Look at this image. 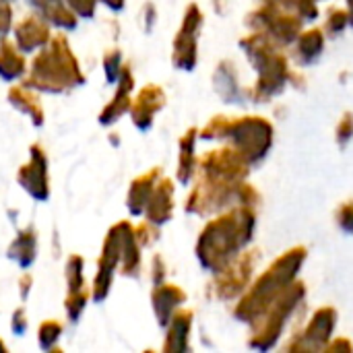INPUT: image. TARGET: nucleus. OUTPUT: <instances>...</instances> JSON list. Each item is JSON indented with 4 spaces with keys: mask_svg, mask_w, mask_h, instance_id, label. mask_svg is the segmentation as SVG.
<instances>
[{
    "mask_svg": "<svg viewBox=\"0 0 353 353\" xmlns=\"http://www.w3.org/2000/svg\"><path fill=\"white\" fill-rule=\"evenodd\" d=\"M256 230V209L238 205L211 219L199 234L194 252L199 265L217 273L232 263L252 242Z\"/></svg>",
    "mask_w": 353,
    "mask_h": 353,
    "instance_id": "nucleus-1",
    "label": "nucleus"
},
{
    "mask_svg": "<svg viewBox=\"0 0 353 353\" xmlns=\"http://www.w3.org/2000/svg\"><path fill=\"white\" fill-rule=\"evenodd\" d=\"M306 259L308 250L304 246H294L285 250L281 256H277L273 265L267 271H263L238 298V304L234 308L236 321L252 327L267 312V308L275 300H279L294 281H298L300 269L304 267Z\"/></svg>",
    "mask_w": 353,
    "mask_h": 353,
    "instance_id": "nucleus-2",
    "label": "nucleus"
},
{
    "mask_svg": "<svg viewBox=\"0 0 353 353\" xmlns=\"http://www.w3.org/2000/svg\"><path fill=\"white\" fill-rule=\"evenodd\" d=\"M87 81L79 58L74 56L64 33L52 35L46 48L35 52L27 74L23 77V85L37 91L60 95L83 87Z\"/></svg>",
    "mask_w": 353,
    "mask_h": 353,
    "instance_id": "nucleus-3",
    "label": "nucleus"
},
{
    "mask_svg": "<svg viewBox=\"0 0 353 353\" xmlns=\"http://www.w3.org/2000/svg\"><path fill=\"white\" fill-rule=\"evenodd\" d=\"M240 48L244 50L248 62L259 72L256 83L252 91H248V97L254 103H265L283 93V89L296 81L294 70L290 68L288 56L281 52V46L271 41L267 35L252 31L250 35L240 39Z\"/></svg>",
    "mask_w": 353,
    "mask_h": 353,
    "instance_id": "nucleus-4",
    "label": "nucleus"
},
{
    "mask_svg": "<svg viewBox=\"0 0 353 353\" xmlns=\"http://www.w3.org/2000/svg\"><path fill=\"white\" fill-rule=\"evenodd\" d=\"M246 205L256 209L261 205V194L254 186L244 182H221L201 176L190 194L186 196L184 211L190 215H213L219 211H228L232 207Z\"/></svg>",
    "mask_w": 353,
    "mask_h": 353,
    "instance_id": "nucleus-5",
    "label": "nucleus"
},
{
    "mask_svg": "<svg viewBox=\"0 0 353 353\" xmlns=\"http://www.w3.org/2000/svg\"><path fill=\"white\" fill-rule=\"evenodd\" d=\"M304 300H306V283L294 281L290 285V290L279 300H275L267 308V312L252 325L248 347H252L256 352L273 350L277 345V341L283 337L288 323L298 312V308L304 304Z\"/></svg>",
    "mask_w": 353,
    "mask_h": 353,
    "instance_id": "nucleus-6",
    "label": "nucleus"
},
{
    "mask_svg": "<svg viewBox=\"0 0 353 353\" xmlns=\"http://www.w3.org/2000/svg\"><path fill=\"white\" fill-rule=\"evenodd\" d=\"M273 124L261 116L228 118L223 139L232 143L252 165L261 163L273 147Z\"/></svg>",
    "mask_w": 353,
    "mask_h": 353,
    "instance_id": "nucleus-7",
    "label": "nucleus"
},
{
    "mask_svg": "<svg viewBox=\"0 0 353 353\" xmlns=\"http://www.w3.org/2000/svg\"><path fill=\"white\" fill-rule=\"evenodd\" d=\"M246 25L252 31H259V33L267 35L271 41H275L277 46L283 48V46L296 43L298 35L302 33L304 19H300L296 12H290L285 8H281L279 4L263 2L259 8L248 12Z\"/></svg>",
    "mask_w": 353,
    "mask_h": 353,
    "instance_id": "nucleus-8",
    "label": "nucleus"
},
{
    "mask_svg": "<svg viewBox=\"0 0 353 353\" xmlns=\"http://www.w3.org/2000/svg\"><path fill=\"white\" fill-rule=\"evenodd\" d=\"M256 265H259V252L256 250L240 252L221 271L213 273V281L209 285V296L215 300H223V302L240 298L248 290V285L252 283Z\"/></svg>",
    "mask_w": 353,
    "mask_h": 353,
    "instance_id": "nucleus-9",
    "label": "nucleus"
},
{
    "mask_svg": "<svg viewBox=\"0 0 353 353\" xmlns=\"http://www.w3.org/2000/svg\"><path fill=\"white\" fill-rule=\"evenodd\" d=\"M128 221H118L112 225L103 238L101 254L97 259V273L91 285V300L101 304L108 300L116 271H120V261H122V242H124V230Z\"/></svg>",
    "mask_w": 353,
    "mask_h": 353,
    "instance_id": "nucleus-10",
    "label": "nucleus"
},
{
    "mask_svg": "<svg viewBox=\"0 0 353 353\" xmlns=\"http://www.w3.org/2000/svg\"><path fill=\"white\" fill-rule=\"evenodd\" d=\"M203 27V12L199 4H188L182 17V25L174 37L172 48V64L178 70H194L199 62V33Z\"/></svg>",
    "mask_w": 353,
    "mask_h": 353,
    "instance_id": "nucleus-11",
    "label": "nucleus"
},
{
    "mask_svg": "<svg viewBox=\"0 0 353 353\" xmlns=\"http://www.w3.org/2000/svg\"><path fill=\"white\" fill-rule=\"evenodd\" d=\"M250 168L252 163L232 145L209 151L199 159L201 176L221 182H244L250 174Z\"/></svg>",
    "mask_w": 353,
    "mask_h": 353,
    "instance_id": "nucleus-12",
    "label": "nucleus"
},
{
    "mask_svg": "<svg viewBox=\"0 0 353 353\" xmlns=\"http://www.w3.org/2000/svg\"><path fill=\"white\" fill-rule=\"evenodd\" d=\"M335 327H337V310L331 306L319 308L310 316L308 325L296 337H292V341L285 345V350L288 352H321V350H327V345L333 339Z\"/></svg>",
    "mask_w": 353,
    "mask_h": 353,
    "instance_id": "nucleus-13",
    "label": "nucleus"
},
{
    "mask_svg": "<svg viewBox=\"0 0 353 353\" xmlns=\"http://www.w3.org/2000/svg\"><path fill=\"white\" fill-rule=\"evenodd\" d=\"M17 184L37 203H46L50 199L52 190H50L48 153L39 143H33L29 147V161L19 168Z\"/></svg>",
    "mask_w": 353,
    "mask_h": 353,
    "instance_id": "nucleus-14",
    "label": "nucleus"
},
{
    "mask_svg": "<svg viewBox=\"0 0 353 353\" xmlns=\"http://www.w3.org/2000/svg\"><path fill=\"white\" fill-rule=\"evenodd\" d=\"M165 108V91L155 85V83H149L145 85L137 97L132 99V105H130V120L134 124V128L139 130H149L153 126V120L155 116Z\"/></svg>",
    "mask_w": 353,
    "mask_h": 353,
    "instance_id": "nucleus-15",
    "label": "nucleus"
},
{
    "mask_svg": "<svg viewBox=\"0 0 353 353\" xmlns=\"http://www.w3.org/2000/svg\"><path fill=\"white\" fill-rule=\"evenodd\" d=\"M132 91H134V74H132L130 64H124L122 74L116 81L114 97L103 105V110L97 116V122L101 126H114L124 114H128L132 105Z\"/></svg>",
    "mask_w": 353,
    "mask_h": 353,
    "instance_id": "nucleus-16",
    "label": "nucleus"
},
{
    "mask_svg": "<svg viewBox=\"0 0 353 353\" xmlns=\"http://www.w3.org/2000/svg\"><path fill=\"white\" fill-rule=\"evenodd\" d=\"M12 33H14V43H17V48L23 54H35V52H39L41 48L48 46V41L54 35L52 29H50V25L41 17H37L35 12L33 14H25L12 27Z\"/></svg>",
    "mask_w": 353,
    "mask_h": 353,
    "instance_id": "nucleus-17",
    "label": "nucleus"
},
{
    "mask_svg": "<svg viewBox=\"0 0 353 353\" xmlns=\"http://www.w3.org/2000/svg\"><path fill=\"white\" fill-rule=\"evenodd\" d=\"M184 302H186V292L180 285L168 283V281H161V283L153 285L151 306H153V314L157 319V325L165 329L168 323L172 321L174 312L180 310Z\"/></svg>",
    "mask_w": 353,
    "mask_h": 353,
    "instance_id": "nucleus-18",
    "label": "nucleus"
},
{
    "mask_svg": "<svg viewBox=\"0 0 353 353\" xmlns=\"http://www.w3.org/2000/svg\"><path fill=\"white\" fill-rule=\"evenodd\" d=\"M174 192H176L174 182L170 178L161 176L153 188V194H151L147 207H145V213H143L145 219L159 228L165 225L174 215Z\"/></svg>",
    "mask_w": 353,
    "mask_h": 353,
    "instance_id": "nucleus-19",
    "label": "nucleus"
},
{
    "mask_svg": "<svg viewBox=\"0 0 353 353\" xmlns=\"http://www.w3.org/2000/svg\"><path fill=\"white\" fill-rule=\"evenodd\" d=\"M37 17H41L50 27L72 31L79 25V17L68 8L64 0H27Z\"/></svg>",
    "mask_w": 353,
    "mask_h": 353,
    "instance_id": "nucleus-20",
    "label": "nucleus"
},
{
    "mask_svg": "<svg viewBox=\"0 0 353 353\" xmlns=\"http://www.w3.org/2000/svg\"><path fill=\"white\" fill-rule=\"evenodd\" d=\"M213 87H215V93L225 103L242 105L246 101L244 89L240 87V81H238L236 64L232 60H221L217 64V68L213 72Z\"/></svg>",
    "mask_w": 353,
    "mask_h": 353,
    "instance_id": "nucleus-21",
    "label": "nucleus"
},
{
    "mask_svg": "<svg viewBox=\"0 0 353 353\" xmlns=\"http://www.w3.org/2000/svg\"><path fill=\"white\" fill-rule=\"evenodd\" d=\"M159 178H161V168H151L149 172L141 174L139 178H134L130 182L128 194H126V209L132 217H139L145 213V207H147Z\"/></svg>",
    "mask_w": 353,
    "mask_h": 353,
    "instance_id": "nucleus-22",
    "label": "nucleus"
},
{
    "mask_svg": "<svg viewBox=\"0 0 353 353\" xmlns=\"http://www.w3.org/2000/svg\"><path fill=\"white\" fill-rule=\"evenodd\" d=\"M6 99H8V103L14 110H19L21 114H25L31 120L33 126H37V128L43 126L46 112H43V105H41V99H39L37 91L25 87L23 83L21 85H12L8 89V93H6Z\"/></svg>",
    "mask_w": 353,
    "mask_h": 353,
    "instance_id": "nucleus-23",
    "label": "nucleus"
},
{
    "mask_svg": "<svg viewBox=\"0 0 353 353\" xmlns=\"http://www.w3.org/2000/svg\"><path fill=\"white\" fill-rule=\"evenodd\" d=\"M192 310H176L172 321L168 323V333L163 341V352L165 353H184L188 352V341H190V331H192Z\"/></svg>",
    "mask_w": 353,
    "mask_h": 353,
    "instance_id": "nucleus-24",
    "label": "nucleus"
},
{
    "mask_svg": "<svg viewBox=\"0 0 353 353\" xmlns=\"http://www.w3.org/2000/svg\"><path fill=\"white\" fill-rule=\"evenodd\" d=\"M6 256L10 261H14L21 269L33 267V263L37 259V232L33 225H27L17 232V236L12 238V242L6 248Z\"/></svg>",
    "mask_w": 353,
    "mask_h": 353,
    "instance_id": "nucleus-25",
    "label": "nucleus"
},
{
    "mask_svg": "<svg viewBox=\"0 0 353 353\" xmlns=\"http://www.w3.org/2000/svg\"><path fill=\"white\" fill-rule=\"evenodd\" d=\"M196 141H199V130L192 126L188 128L182 137H180V145H178V170H176V178L180 184H188L194 180L196 172H199V159L194 155L196 149Z\"/></svg>",
    "mask_w": 353,
    "mask_h": 353,
    "instance_id": "nucleus-26",
    "label": "nucleus"
},
{
    "mask_svg": "<svg viewBox=\"0 0 353 353\" xmlns=\"http://www.w3.org/2000/svg\"><path fill=\"white\" fill-rule=\"evenodd\" d=\"M27 58L25 54L17 48L14 41L2 37L0 39V79L6 83H14V81H23V77L27 74Z\"/></svg>",
    "mask_w": 353,
    "mask_h": 353,
    "instance_id": "nucleus-27",
    "label": "nucleus"
},
{
    "mask_svg": "<svg viewBox=\"0 0 353 353\" xmlns=\"http://www.w3.org/2000/svg\"><path fill=\"white\" fill-rule=\"evenodd\" d=\"M141 244L137 242L134 236V225L128 221L124 230V242H122V261H120V273L124 277L137 279L143 269V259H141Z\"/></svg>",
    "mask_w": 353,
    "mask_h": 353,
    "instance_id": "nucleus-28",
    "label": "nucleus"
},
{
    "mask_svg": "<svg viewBox=\"0 0 353 353\" xmlns=\"http://www.w3.org/2000/svg\"><path fill=\"white\" fill-rule=\"evenodd\" d=\"M323 50H325V31L319 27L302 31L296 39V60L300 64L316 62L321 58Z\"/></svg>",
    "mask_w": 353,
    "mask_h": 353,
    "instance_id": "nucleus-29",
    "label": "nucleus"
},
{
    "mask_svg": "<svg viewBox=\"0 0 353 353\" xmlns=\"http://www.w3.org/2000/svg\"><path fill=\"white\" fill-rule=\"evenodd\" d=\"M64 333V325L58 319H48L37 329V343L41 352H60L58 341Z\"/></svg>",
    "mask_w": 353,
    "mask_h": 353,
    "instance_id": "nucleus-30",
    "label": "nucleus"
},
{
    "mask_svg": "<svg viewBox=\"0 0 353 353\" xmlns=\"http://www.w3.org/2000/svg\"><path fill=\"white\" fill-rule=\"evenodd\" d=\"M91 300V290L83 288V290H74V292H66V298H64V312H66V319L70 323H79L87 304Z\"/></svg>",
    "mask_w": 353,
    "mask_h": 353,
    "instance_id": "nucleus-31",
    "label": "nucleus"
},
{
    "mask_svg": "<svg viewBox=\"0 0 353 353\" xmlns=\"http://www.w3.org/2000/svg\"><path fill=\"white\" fill-rule=\"evenodd\" d=\"M83 271H85V259L81 254H70L66 259V265H64V281H66V290L68 292L87 288Z\"/></svg>",
    "mask_w": 353,
    "mask_h": 353,
    "instance_id": "nucleus-32",
    "label": "nucleus"
},
{
    "mask_svg": "<svg viewBox=\"0 0 353 353\" xmlns=\"http://www.w3.org/2000/svg\"><path fill=\"white\" fill-rule=\"evenodd\" d=\"M261 2L279 4L281 8H285L290 12H296L304 21H314L319 17V6H316L319 0H261Z\"/></svg>",
    "mask_w": 353,
    "mask_h": 353,
    "instance_id": "nucleus-33",
    "label": "nucleus"
},
{
    "mask_svg": "<svg viewBox=\"0 0 353 353\" xmlns=\"http://www.w3.org/2000/svg\"><path fill=\"white\" fill-rule=\"evenodd\" d=\"M101 64H103V74H105V81L110 85H114L120 74H122V68H124V58H122V52L120 48H108L103 52V58H101Z\"/></svg>",
    "mask_w": 353,
    "mask_h": 353,
    "instance_id": "nucleus-34",
    "label": "nucleus"
},
{
    "mask_svg": "<svg viewBox=\"0 0 353 353\" xmlns=\"http://www.w3.org/2000/svg\"><path fill=\"white\" fill-rule=\"evenodd\" d=\"M345 27H350V14L343 8H329L327 12V23H325V31L329 35H339L345 31Z\"/></svg>",
    "mask_w": 353,
    "mask_h": 353,
    "instance_id": "nucleus-35",
    "label": "nucleus"
},
{
    "mask_svg": "<svg viewBox=\"0 0 353 353\" xmlns=\"http://www.w3.org/2000/svg\"><path fill=\"white\" fill-rule=\"evenodd\" d=\"M134 236H137V242L141 244V248H149L159 240V225L145 219L143 223H139L134 228Z\"/></svg>",
    "mask_w": 353,
    "mask_h": 353,
    "instance_id": "nucleus-36",
    "label": "nucleus"
},
{
    "mask_svg": "<svg viewBox=\"0 0 353 353\" xmlns=\"http://www.w3.org/2000/svg\"><path fill=\"white\" fill-rule=\"evenodd\" d=\"M64 2L79 19H93L97 12V0H64Z\"/></svg>",
    "mask_w": 353,
    "mask_h": 353,
    "instance_id": "nucleus-37",
    "label": "nucleus"
},
{
    "mask_svg": "<svg viewBox=\"0 0 353 353\" xmlns=\"http://www.w3.org/2000/svg\"><path fill=\"white\" fill-rule=\"evenodd\" d=\"M335 137H337V143L341 147H345L350 141L353 139V112H345L337 124V130H335Z\"/></svg>",
    "mask_w": 353,
    "mask_h": 353,
    "instance_id": "nucleus-38",
    "label": "nucleus"
},
{
    "mask_svg": "<svg viewBox=\"0 0 353 353\" xmlns=\"http://www.w3.org/2000/svg\"><path fill=\"white\" fill-rule=\"evenodd\" d=\"M14 23V12L10 6V0H0V39L6 37L12 31Z\"/></svg>",
    "mask_w": 353,
    "mask_h": 353,
    "instance_id": "nucleus-39",
    "label": "nucleus"
},
{
    "mask_svg": "<svg viewBox=\"0 0 353 353\" xmlns=\"http://www.w3.org/2000/svg\"><path fill=\"white\" fill-rule=\"evenodd\" d=\"M337 225L345 234H353V201H345L337 209Z\"/></svg>",
    "mask_w": 353,
    "mask_h": 353,
    "instance_id": "nucleus-40",
    "label": "nucleus"
},
{
    "mask_svg": "<svg viewBox=\"0 0 353 353\" xmlns=\"http://www.w3.org/2000/svg\"><path fill=\"white\" fill-rule=\"evenodd\" d=\"M27 329H29L27 310L21 306V308H17V310L12 312V316H10V331H12L14 337H23V335L27 333Z\"/></svg>",
    "mask_w": 353,
    "mask_h": 353,
    "instance_id": "nucleus-41",
    "label": "nucleus"
},
{
    "mask_svg": "<svg viewBox=\"0 0 353 353\" xmlns=\"http://www.w3.org/2000/svg\"><path fill=\"white\" fill-rule=\"evenodd\" d=\"M165 275H168L165 261H163L161 254H155V256L151 259V281H153V285L165 281Z\"/></svg>",
    "mask_w": 353,
    "mask_h": 353,
    "instance_id": "nucleus-42",
    "label": "nucleus"
},
{
    "mask_svg": "<svg viewBox=\"0 0 353 353\" xmlns=\"http://www.w3.org/2000/svg\"><path fill=\"white\" fill-rule=\"evenodd\" d=\"M17 288H19V298L21 302H27L29 296H31V290H33V275L31 273H23L17 281Z\"/></svg>",
    "mask_w": 353,
    "mask_h": 353,
    "instance_id": "nucleus-43",
    "label": "nucleus"
},
{
    "mask_svg": "<svg viewBox=\"0 0 353 353\" xmlns=\"http://www.w3.org/2000/svg\"><path fill=\"white\" fill-rule=\"evenodd\" d=\"M327 352H352V343L347 339H337L327 345Z\"/></svg>",
    "mask_w": 353,
    "mask_h": 353,
    "instance_id": "nucleus-44",
    "label": "nucleus"
},
{
    "mask_svg": "<svg viewBox=\"0 0 353 353\" xmlns=\"http://www.w3.org/2000/svg\"><path fill=\"white\" fill-rule=\"evenodd\" d=\"M155 19H157L155 6H153V4H145V25H147V31H149V29L153 27Z\"/></svg>",
    "mask_w": 353,
    "mask_h": 353,
    "instance_id": "nucleus-45",
    "label": "nucleus"
},
{
    "mask_svg": "<svg viewBox=\"0 0 353 353\" xmlns=\"http://www.w3.org/2000/svg\"><path fill=\"white\" fill-rule=\"evenodd\" d=\"M97 2H101L108 10H114V12H120L126 6V0H97Z\"/></svg>",
    "mask_w": 353,
    "mask_h": 353,
    "instance_id": "nucleus-46",
    "label": "nucleus"
},
{
    "mask_svg": "<svg viewBox=\"0 0 353 353\" xmlns=\"http://www.w3.org/2000/svg\"><path fill=\"white\" fill-rule=\"evenodd\" d=\"M347 14H350V25L353 27V0H347Z\"/></svg>",
    "mask_w": 353,
    "mask_h": 353,
    "instance_id": "nucleus-47",
    "label": "nucleus"
},
{
    "mask_svg": "<svg viewBox=\"0 0 353 353\" xmlns=\"http://www.w3.org/2000/svg\"><path fill=\"white\" fill-rule=\"evenodd\" d=\"M0 352H6V345H4V341L0 339Z\"/></svg>",
    "mask_w": 353,
    "mask_h": 353,
    "instance_id": "nucleus-48",
    "label": "nucleus"
}]
</instances>
